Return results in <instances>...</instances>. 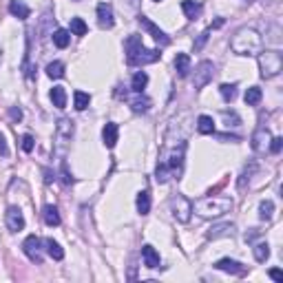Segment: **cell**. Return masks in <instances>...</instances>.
Returning <instances> with one entry per match:
<instances>
[{
    "label": "cell",
    "instance_id": "cell-1",
    "mask_svg": "<svg viewBox=\"0 0 283 283\" xmlns=\"http://www.w3.org/2000/svg\"><path fill=\"white\" fill-rule=\"evenodd\" d=\"M184 151H186V144H179V146H166L159 155V164H157V170H155V179L157 184H166L168 179H179L182 175V168H184Z\"/></svg>",
    "mask_w": 283,
    "mask_h": 283
},
{
    "label": "cell",
    "instance_id": "cell-2",
    "mask_svg": "<svg viewBox=\"0 0 283 283\" xmlns=\"http://www.w3.org/2000/svg\"><path fill=\"white\" fill-rule=\"evenodd\" d=\"M230 47L237 56H259L261 49H264V40H261V34L257 29H252V27H241L232 36Z\"/></svg>",
    "mask_w": 283,
    "mask_h": 283
},
{
    "label": "cell",
    "instance_id": "cell-3",
    "mask_svg": "<svg viewBox=\"0 0 283 283\" xmlns=\"http://www.w3.org/2000/svg\"><path fill=\"white\" fill-rule=\"evenodd\" d=\"M124 49H126V62L131 67H144V64L157 62L159 56H162L157 49H146L139 36H129L124 42Z\"/></svg>",
    "mask_w": 283,
    "mask_h": 283
},
{
    "label": "cell",
    "instance_id": "cell-4",
    "mask_svg": "<svg viewBox=\"0 0 283 283\" xmlns=\"http://www.w3.org/2000/svg\"><path fill=\"white\" fill-rule=\"evenodd\" d=\"M232 210L230 197H202L192 204V212H197L204 219H219L226 212Z\"/></svg>",
    "mask_w": 283,
    "mask_h": 283
},
{
    "label": "cell",
    "instance_id": "cell-5",
    "mask_svg": "<svg viewBox=\"0 0 283 283\" xmlns=\"http://www.w3.org/2000/svg\"><path fill=\"white\" fill-rule=\"evenodd\" d=\"M259 69H261V77H265V80L279 75L283 69V56L279 51H261L259 53Z\"/></svg>",
    "mask_w": 283,
    "mask_h": 283
},
{
    "label": "cell",
    "instance_id": "cell-6",
    "mask_svg": "<svg viewBox=\"0 0 283 283\" xmlns=\"http://www.w3.org/2000/svg\"><path fill=\"white\" fill-rule=\"evenodd\" d=\"M170 210H173V215H175L177 221L188 224V219H190V215H192V204H190L188 197L173 195V199H170Z\"/></svg>",
    "mask_w": 283,
    "mask_h": 283
},
{
    "label": "cell",
    "instance_id": "cell-7",
    "mask_svg": "<svg viewBox=\"0 0 283 283\" xmlns=\"http://www.w3.org/2000/svg\"><path fill=\"white\" fill-rule=\"evenodd\" d=\"M212 75H215V64H212L210 60L199 62V64H197V69H195V77H192L195 89H204L208 82L212 80Z\"/></svg>",
    "mask_w": 283,
    "mask_h": 283
},
{
    "label": "cell",
    "instance_id": "cell-8",
    "mask_svg": "<svg viewBox=\"0 0 283 283\" xmlns=\"http://www.w3.org/2000/svg\"><path fill=\"white\" fill-rule=\"evenodd\" d=\"M22 250H24V254L34 261V264H38V265L42 264V259H44V257H42V241H40L36 235H29L27 239H24Z\"/></svg>",
    "mask_w": 283,
    "mask_h": 283
},
{
    "label": "cell",
    "instance_id": "cell-9",
    "mask_svg": "<svg viewBox=\"0 0 283 283\" xmlns=\"http://www.w3.org/2000/svg\"><path fill=\"white\" fill-rule=\"evenodd\" d=\"M124 100L129 102V106L135 111V113H146L151 109V97L144 95V91H131L124 93Z\"/></svg>",
    "mask_w": 283,
    "mask_h": 283
},
{
    "label": "cell",
    "instance_id": "cell-10",
    "mask_svg": "<svg viewBox=\"0 0 283 283\" xmlns=\"http://www.w3.org/2000/svg\"><path fill=\"white\" fill-rule=\"evenodd\" d=\"M5 221H7V228L11 232H20L24 228V215L18 206H9L7 208V215H5Z\"/></svg>",
    "mask_w": 283,
    "mask_h": 283
},
{
    "label": "cell",
    "instance_id": "cell-11",
    "mask_svg": "<svg viewBox=\"0 0 283 283\" xmlns=\"http://www.w3.org/2000/svg\"><path fill=\"white\" fill-rule=\"evenodd\" d=\"M139 24H142V27H144V29L149 31V34L153 36V38L157 40L159 44H162V47H168V44H170V38H168V36L164 34L162 29H159V27L153 22V20H149V18H146V16H139Z\"/></svg>",
    "mask_w": 283,
    "mask_h": 283
},
{
    "label": "cell",
    "instance_id": "cell-12",
    "mask_svg": "<svg viewBox=\"0 0 283 283\" xmlns=\"http://www.w3.org/2000/svg\"><path fill=\"white\" fill-rule=\"evenodd\" d=\"M270 139H272V135H270L268 129H264V126L257 129L252 133V151L254 153H265L270 146Z\"/></svg>",
    "mask_w": 283,
    "mask_h": 283
},
{
    "label": "cell",
    "instance_id": "cell-13",
    "mask_svg": "<svg viewBox=\"0 0 283 283\" xmlns=\"http://www.w3.org/2000/svg\"><path fill=\"white\" fill-rule=\"evenodd\" d=\"M97 22H100V27H104V29H111V27L115 24L113 7H111L109 2H100V5H97Z\"/></svg>",
    "mask_w": 283,
    "mask_h": 283
},
{
    "label": "cell",
    "instance_id": "cell-14",
    "mask_svg": "<svg viewBox=\"0 0 283 283\" xmlns=\"http://www.w3.org/2000/svg\"><path fill=\"white\" fill-rule=\"evenodd\" d=\"M117 135H120V129H117L115 122H109V124H104V129H102V139H104V146H106V149H113V146L117 144Z\"/></svg>",
    "mask_w": 283,
    "mask_h": 283
},
{
    "label": "cell",
    "instance_id": "cell-15",
    "mask_svg": "<svg viewBox=\"0 0 283 283\" xmlns=\"http://www.w3.org/2000/svg\"><path fill=\"white\" fill-rule=\"evenodd\" d=\"M217 270H224V272H230V274H244L245 272V265L239 264L235 259H219L215 264Z\"/></svg>",
    "mask_w": 283,
    "mask_h": 283
},
{
    "label": "cell",
    "instance_id": "cell-16",
    "mask_svg": "<svg viewBox=\"0 0 283 283\" xmlns=\"http://www.w3.org/2000/svg\"><path fill=\"white\" fill-rule=\"evenodd\" d=\"M235 235V224H215L208 230V239H219V237H232Z\"/></svg>",
    "mask_w": 283,
    "mask_h": 283
},
{
    "label": "cell",
    "instance_id": "cell-17",
    "mask_svg": "<svg viewBox=\"0 0 283 283\" xmlns=\"http://www.w3.org/2000/svg\"><path fill=\"white\" fill-rule=\"evenodd\" d=\"M142 259H144L146 268H159V252L153 248V245L146 244L144 248H142Z\"/></svg>",
    "mask_w": 283,
    "mask_h": 283
},
{
    "label": "cell",
    "instance_id": "cell-18",
    "mask_svg": "<svg viewBox=\"0 0 283 283\" xmlns=\"http://www.w3.org/2000/svg\"><path fill=\"white\" fill-rule=\"evenodd\" d=\"M182 9H184V14H186L188 20H195L202 16L204 7H202V2H197V0H182Z\"/></svg>",
    "mask_w": 283,
    "mask_h": 283
},
{
    "label": "cell",
    "instance_id": "cell-19",
    "mask_svg": "<svg viewBox=\"0 0 283 283\" xmlns=\"http://www.w3.org/2000/svg\"><path fill=\"white\" fill-rule=\"evenodd\" d=\"M9 14L14 16V18L27 20V18H29V14H31V9L24 5L22 0H11V2H9Z\"/></svg>",
    "mask_w": 283,
    "mask_h": 283
},
{
    "label": "cell",
    "instance_id": "cell-20",
    "mask_svg": "<svg viewBox=\"0 0 283 283\" xmlns=\"http://www.w3.org/2000/svg\"><path fill=\"white\" fill-rule=\"evenodd\" d=\"M42 217H44V224L51 226V228H53V226H60V221H62V219H60L58 208L51 206V204H47V206L42 208Z\"/></svg>",
    "mask_w": 283,
    "mask_h": 283
},
{
    "label": "cell",
    "instance_id": "cell-21",
    "mask_svg": "<svg viewBox=\"0 0 283 283\" xmlns=\"http://www.w3.org/2000/svg\"><path fill=\"white\" fill-rule=\"evenodd\" d=\"M175 69H177L179 77H186L190 71V56L188 53H177L175 56Z\"/></svg>",
    "mask_w": 283,
    "mask_h": 283
},
{
    "label": "cell",
    "instance_id": "cell-22",
    "mask_svg": "<svg viewBox=\"0 0 283 283\" xmlns=\"http://www.w3.org/2000/svg\"><path fill=\"white\" fill-rule=\"evenodd\" d=\"M135 206H137V212H139V215H149V212H151V192H149V190L137 192Z\"/></svg>",
    "mask_w": 283,
    "mask_h": 283
},
{
    "label": "cell",
    "instance_id": "cell-23",
    "mask_svg": "<svg viewBox=\"0 0 283 283\" xmlns=\"http://www.w3.org/2000/svg\"><path fill=\"white\" fill-rule=\"evenodd\" d=\"M197 131L202 135H212L215 133V122L210 115H199L197 117Z\"/></svg>",
    "mask_w": 283,
    "mask_h": 283
},
{
    "label": "cell",
    "instance_id": "cell-24",
    "mask_svg": "<svg viewBox=\"0 0 283 283\" xmlns=\"http://www.w3.org/2000/svg\"><path fill=\"white\" fill-rule=\"evenodd\" d=\"M51 102L56 109H64V106H67V91H64V87L51 89Z\"/></svg>",
    "mask_w": 283,
    "mask_h": 283
},
{
    "label": "cell",
    "instance_id": "cell-25",
    "mask_svg": "<svg viewBox=\"0 0 283 283\" xmlns=\"http://www.w3.org/2000/svg\"><path fill=\"white\" fill-rule=\"evenodd\" d=\"M44 245H47L49 257H53V259H56V261H62V259H64V250H62V245H60L58 241H53V239H44Z\"/></svg>",
    "mask_w": 283,
    "mask_h": 283
},
{
    "label": "cell",
    "instance_id": "cell-26",
    "mask_svg": "<svg viewBox=\"0 0 283 283\" xmlns=\"http://www.w3.org/2000/svg\"><path fill=\"white\" fill-rule=\"evenodd\" d=\"M69 42H71V36H69L67 29H56L53 31V44L58 49H67Z\"/></svg>",
    "mask_w": 283,
    "mask_h": 283
},
{
    "label": "cell",
    "instance_id": "cell-27",
    "mask_svg": "<svg viewBox=\"0 0 283 283\" xmlns=\"http://www.w3.org/2000/svg\"><path fill=\"white\" fill-rule=\"evenodd\" d=\"M261 97H264V91H261L259 87H250L248 91H245L244 100H245V104H248V106H257L261 102Z\"/></svg>",
    "mask_w": 283,
    "mask_h": 283
},
{
    "label": "cell",
    "instance_id": "cell-28",
    "mask_svg": "<svg viewBox=\"0 0 283 283\" xmlns=\"http://www.w3.org/2000/svg\"><path fill=\"white\" fill-rule=\"evenodd\" d=\"M146 84H149V75L144 71H137L133 75V82H131V91H144Z\"/></svg>",
    "mask_w": 283,
    "mask_h": 283
},
{
    "label": "cell",
    "instance_id": "cell-29",
    "mask_svg": "<svg viewBox=\"0 0 283 283\" xmlns=\"http://www.w3.org/2000/svg\"><path fill=\"white\" fill-rule=\"evenodd\" d=\"M47 75L53 77V80H60V77L64 75V64L60 62V60H56V62H49L47 64Z\"/></svg>",
    "mask_w": 283,
    "mask_h": 283
},
{
    "label": "cell",
    "instance_id": "cell-30",
    "mask_svg": "<svg viewBox=\"0 0 283 283\" xmlns=\"http://www.w3.org/2000/svg\"><path fill=\"white\" fill-rule=\"evenodd\" d=\"M73 102H75V109L77 111H84L89 104H91V95L84 91H75L73 93Z\"/></svg>",
    "mask_w": 283,
    "mask_h": 283
},
{
    "label": "cell",
    "instance_id": "cell-31",
    "mask_svg": "<svg viewBox=\"0 0 283 283\" xmlns=\"http://www.w3.org/2000/svg\"><path fill=\"white\" fill-rule=\"evenodd\" d=\"M252 252H254V259L259 261V264H264V261L270 257V245L268 244H257L252 248Z\"/></svg>",
    "mask_w": 283,
    "mask_h": 283
},
{
    "label": "cell",
    "instance_id": "cell-32",
    "mask_svg": "<svg viewBox=\"0 0 283 283\" xmlns=\"http://www.w3.org/2000/svg\"><path fill=\"white\" fill-rule=\"evenodd\" d=\"M272 212H274V204L270 202V199H264V202L259 204V217L264 221H268V219H272Z\"/></svg>",
    "mask_w": 283,
    "mask_h": 283
},
{
    "label": "cell",
    "instance_id": "cell-33",
    "mask_svg": "<svg viewBox=\"0 0 283 283\" xmlns=\"http://www.w3.org/2000/svg\"><path fill=\"white\" fill-rule=\"evenodd\" d=\"M219 93L226 102H232L237 97V84H221L219 87Z\"/></svg>",
    "mask_w": 283,
    "mask_h": 283
},
{
    "label": "cell",
    "instance_id": "cell-34",
    "mask_svg": "<svg viewBox=\"0 0 283 283\" xmlns=\"http://www.w3.org/2000/svg\"><path fill=\"white\" fill-rule=\"evenodd\" d=\"M71 34L84 36L87 34V22H84L82 18H71Z\"/></svg>",
    "mask_w": 283,
    "mask_h": 283
},
{
    "label": "cell",
    "instance_id": "cell-35",
    "mask_svg": "<svg viewBox=\"0 0 283 283\" xmlns=\"http://www.w3.org/2000/svg\"><path fill=\"white\" fill-rule=\"evenodd\" d=\"M268 149L272 151L274 155L281 153V149H283V139H281V137H272V139H270V146H268Z\"/></svg>",
    "mask_w": 283,
    "mask_h": 283
},
{
    "label": "cell",
    "instance_id": "cell-36",
    "mask_svg": "<svg viewBox=\"0 0 283 283\" xmlns=\"http://www.w3.org/2000/svg\"><path fill=\"white\" fill-rule=\"evenodd\" d=\"M22 151L24 153H31L34 151V137L31 135H22Z\"/></svg>",
    "mask_w": 283,
    "mask_h": 283
},
{
    "label": "cell",
    "instance_id": "cell-37",
    "mask_svg": "<svg viewBox=\"0 0 283 283\" xmlns=\"http://www.w3.org/2000/svg\"><path fill=\"white\" fill-rule=\"evenodd\" d=\"M62 182H64V186H71V184H73V175L69 173L67 164H62Z\"/></svg>",
    "mask_w": 283,
    "mask_h": 283
},
{
    "label": "cell",
    "instance_id": "cell-38",
    "mask_svg": "<svg viewBox=\"0 0 283 283\" xmlns=\"http://www.w3.org/2000/svg\"><path fill=\"white\" fill-rule=\"evenodd\" d=\"M9 115H11V120H14V122H20V120H22V111L14 106V109H9Z\"/></svg>",
    "mask_w": 283,
    "mask_h": 283
},
{
    "label": "cell",
    "instance_id": "cell-39",
    "mask_svg": "<svg viewBox=\"0 0 283 283\" xmlns=\"http://www.w3.org/2000/svg\"><path fill=\"white\" fill-rule=\"evenodd\" d=\"M268 274H270V279H274V281H283V272L279 268H272Z\"/></svg>",
    "mask_w": 283,
    "mask_h": 283
},
{
    "label": "cell",
    "instance_id": "cell-40",
    "mask_svg": "<svg viewBox=\"0 0 283 283\" xmlns=\"http://www.w3.org/2000/svg\"><path fill=\"white\" fill-rule=\"evenodd\" d=\"M208 34H210V31H204V34L199 36V40H197V42H195V49H202L204 44H206V40H208Z\"/></svg>",
    "mask_w": 283,
    "mask_h": 283
},
{
    "label": "cell",
    "instance_id": "cell-41",
    "mask_svg": "<svg viewBox=\"0 0 283 283\" xmlns=\"http://www.w3.org/2000/svg\"><path fill=\"white\" fill-rule=\"evenodd\" d=\"M9 153V149H7V139H5V135L0 133V155H7Z\"/></svg>",
    "mask_w": 283,
    "mask_h": 283
},
{
    "label": "cell",
    "instance_id": "cell-42",
    "mask_svg": "<svg viewBox=\"0 0 283 283\" xmlns=\"http://www.w3.org/2000/svg\"><path fill=\"white\" fill-rule=\"evenodd\" d=\"M53 179H56V177H53V173H51V170H44V182H47V184H51Z\"/></svg>",
    "mask_w": 283,
    "mask_h": 283
},
{
    "label": "cell",
    "instance_id": "cell-43",
    "mask_svg": "<svg viewBox=\"0 0 283 283\" xmlns=\"http://www.w3.org/2000/svg\"><path fill=\"white\" fill-rule=\"evenodd\" d=\"M0 60H2V51H0Z\"/></svg>",
    "mask_w": 283,
    "mask_h": 283
},
{
    "label": "cell",
    "instance_id": "cell-44",
    "mask_svg": "<svg viewBox=\"0 0 283 283\" xmlns=\"http://www.w3.org/2000/svg\"><path fill=\"white\" fill-rule=\"evenodd\" d=\"M155 2H159V0H155Z\"/></svg>",
    "mask_w": 283,
    "mask_h": 283
}]
</instances>
